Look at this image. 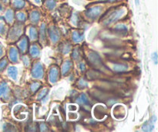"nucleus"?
<instances>
[{
  "mask_svg": "<svg viewBox=\"0 0 158 132\" xmlns=\"http://www.w3.org/2000/svg\"><path fill=\"white\" fill-rule=\"evenodd\" d=\"M59 69L56 66H52L49 72V80L51 83H55L58 80Z\"/></svg>",
  "mask_w": 158,
  "mask_h": 132,
  "instance_id": "6e6552de",
  "label": "nucleus"
},
{
  "mask_svg": "<svg viewBox=\"0 0 158 132\" xmlns=\"http://www.w3.org/2000/svg\"><path fill=\"white\" fill-rule=\"evenodd\" d=\"M7 91V85H6V83H2L1 84H0V96L2 95L3 94H5V93Z\"/></svg>",
  "mask_w": 158,
  "mask_h": 132,
  "instance_id": "473e14b6",
  "label": "nucleus"
},
{
  "mask_svg": "<svg viewBox=\"0 0 158 132\" xmlns=\"http://www.w3.org/2000/svg\"><path fill=\"white\" fill-rule=\"evenodd\" d=\"M114 29H115L116 31H117V32H120V33H122V34H125L127 33V27L125 25H123V24L117 25V26L114 28Z\"/></svg>",
  "mask_w": 158,
  "mask_h": 132,
  "instance_id": "393cba45",
  "label": "nucleus"
},
{
  "mask_svg": "<svg viewBox=\"0 0 158 132\" xmlns=\"http://www.w3.org/2000/svg\"><path fill=\"white\" fill-rule=\"evenodd\" d=\"M7 65V61L6 59H3L2 61H0V71H2L5 69V67Z\"/></svg>",
  "mask_w": 158,
  "mask_h": 132,
  "instance_id": "72a5a7b5",
  "label": "nucleus"
},
{
  "mask_svg": "<svg viewBox=\"0 0 158 132\" xmlns=\"http://www.w3.org/2000/svg\"><path fill=\"white\" fill-rule=\"evenodd\" d=\"M77 102L78 104H81L89 105V100H88V98H87V97L86 96V94H80V97L77 99Z\"/></svg>",
  "mask_w": 158,
  "mask_h": 132,
  "instance_id": "4be33fe9",
  "label": "nucleus"
},
{
  "mask_svg": "<svg viewBox=\"0 0 158 132\" xmlns=\"http://www.w3.org/2000/svg\"><path fill=\"white\" fill-rule=\"evenodd\" d=\"M127 9L124 6H120V7L116 8L111 12L106 13V15L102 19V23L103 25H110L114 23V22L117 21L120 18L126 14Z\"/></svg>",
  "mask_w": 158,
  "mask_h": 132,
  "instance_id": "f257e3e1",
  "label": "nucleus"
},
{
  "mask_svg": "<svg viewBox=\"0 0 158 132\" xmlns=\"http://www.w3.org/2000/svg\"><path fill=\"white\" fill-rule=\"evenodd\" d=\"M29 19L33 23H37L40 19V13L39 11L33 10L29 14Z\"/></svg>",
  "mask_w": 158,
  "mask_h": 132,
  "instance_id": "4468645a",
  "label": "nucleus"
},
{
  "mask_svg": "<svg viewBox=\"0 0 158 132\" xmlns=\"http://www.w3.org/2000/svg\"><path fill=\"white\" fill-rule=\"evenodd\" d=\"M94 115H95L96 118L97 119H99L100 116H101V119L103 118L106 115V108L102 105L96 106L95 109H94Z\"/></svg>",
  "mask_w": 158,
  "mask_h": 132,
  "instance_id": "9d476101",
  "label": "nucleus"
},
{
  "mask_svg": "<svg viewBox=\"0 0 158 132\" xmlns=\"http://www.w3.org/2000/svg\"><path fill=\"white\" fill-rule=\"evenodd\" d=\"M72 66H73L72 62L69 60H66V61L63 63V65H62V69H61L62 74H63V76L66 75V74L69 73V71L71 70Z\"/></svg>",
  "mask_w": 158,
  "mask_h": 132,
  "instance_id": "9b49d317",
  "label": "nucleus"
},
{
  "mask_svg": "<svg viewBox=\"0 0 158 132\" xmlns=\"http://www.w3.org/2000/svg\"><path fill=\"white\" fill-rule=\"evenodd\" d=\"M40 130H41V131H47V127H46V125L45 124H41V125H40Z\"/></svg>",
  "mask_w": 158,
  "mask_h": 132,
  "instance_id": "58836bf2",
  "label": "nucleus"
},
{
  "mask_svg": "<svg viewBox=\"0 0 158 132\" xmlns=\"http://www.w3.org/2000/svg\"><path fill=\"white\" fill-rule=\"evenodd\" d=\"M7 72L9 77H11L12 80H16L17 75H18V70H17L16 67H15V66H9L8 68Z\"/></svg>",
  "mask_w": 158,
  "mask_h": 132,
  "instance_id": "2eb2a0df",
  "label": "nucleus"
},
{
  "mask_svg": "<svg viewBox=\"0 0 158 132\" xmlns=\"http://www.w3.org/2000/svg\"><path fill=\"white\" fill-rule=\"evenodd\" d=\"M49 35L50 37V40H52V43H56L59 40H60V30L58 29V28H56V26H52L49 29Z\"/></svg>",
  "mask_w": 158,
  "mask_h": 132,
  "instance_id": "0eeeda50",
  "label": "nucleus"
},
{
  "mask_svg": "<svg viewBox=\"0 0 158 132\" xmlns=\"http://www.w3.org/2000/svg\"><path fill=\"white\" fill-rule=\"evenodd\" d=\"M2 53H3V50H2V46L1 44H0V57L2 56Z\"/></svg>",
  "mask_w": 158,
  "mask_h": 132,
  "instance_id": "a19ab883",
  "label": "nucleus"
},
{
  "mask_svg": "<svg viewBox=\"0 0 158 132\" xmlns=\"http://www.w3.org/2000/svg\"><path fill=\"white\" fill-rule=\"evenodd\" d=\"M16 19L20 22H25L26 19V15L23 12H19L16 13Z\"/></svg>",
  "mask_w": 158,
  "mask_h": 132,
  "instance_id": "c85d7f7f",
  "label": "nucleus"
},
{
  "mask_svg": "<svg viewBox=\"0 0 158 132\" xmlns=\"http://www.w3.org/2000/svg\"><path fill=\"white\" fill-rule=\"evenodd\" d=\"M72 57L73 60H78L79 57H80V50H79L78 48H75V49L73 50L72 53Z\"/></svg>",
  "mask_w": 158,
  "mask_h": 132,
  "instance_id": "7c9ffc66",
  "label": "nucleus"
},
{
  "mask_svg": "<svg viewBox=\"0 0 158 132\" xmlns=\"http://www.w3.org/2000/svg\"><path fill=\"white\" fill-rule=\"evenodd\" d=\"M79 68H80V70H81L82 71H83L85 70V64L83 63H80V64H79Z\"/></svg>",
  "mask_w": 158,
  "mask_h": 132,
  "instance_id": "ea45409f",
  "label": "nucleus"
},
{
  "mask_svg": "<svg viewBox=\"0 0 158 132\" xmlns=\"http://www.w3.org/2000/svg\"><path fill=\"white\" fill-rule=\"evenodd\" d=\"M135 3L136 6H139V4H140V0H135Z\"/></svg>",
  "mask_w": 158,
  "mask_h": 132,
  "instance_id": "79ce46f5",
  "label": "nucleus"
},
{
  "mask_svg": "<svg viewBox=\"0 0 158 132\" xmlns=\"http://www.w3.org/2000/svg\"><path fill=\"white\" fill-rule=\"evenodd\" d=\"M73 40L75 43H80L84 40V32H79V31H73L72 35Z\"/></svg>",
  "mask_w": 158,
  "mask_h": 132,
  "instance_id": "f8f14e48",
  "label": "nucleus"
},
{
  "mask_svg": "<svg viewBox=\"0 0 158 132\" xmlns=\"http://www.w3.org/2000/svg\"><path fill=\"white\" fill-rule=\"evenodd\" d=\"M23 63H24L25 66H27L28 65H29V57H26V56H24V57H23Z\"/></svg>",
  "mask_w": 158,
  "mask_h": 132,
  "instance_id": "e433bc0d",
  "label": "nucleus"
},
{
  "mask_svg": "<svg viewBox=\"0 0 158 132\" xmlns=\"http://www.w3.org/2000/svg\"><path fill=\"white\" fill-rule=\"evenodd\" d=\"M41 86V83L40 82H35V83H32L30 86V89L32 92H35V91H38L39 88Z\"/></svg>",
  "mask_w": 158,
  "mask_h": 132,
  "instance_id": "c756f323",
  "label": "nucleus"
},
{
  "mask_svg": "<svg viewBox=\"0 0 158 132\" xmlns=\"http://www.w3.org/2000/svg\"><path fill=\"white\" fill-rule=\"evenodd\" d=\"M156 121H157V117H156L155 116L152 117V118H151V120L143 124V126H142V130H143V131H153L154 128V124H155Z\"/></svg>",
  "mask_w": 158,
  "mask_h": 132,
  "instance_id": "1a4fd4ad",
  "label": "nucleus"
},
{
  "mask_svg": "<svg viewBox=\"0 0 158 132\" xmlns=\"http://www.w3.org/2000/svg\"><path fill=\"white\" fill-rule=\"evenodd\" d=\"M29 52H30L31 56H32V57H38L40 53V49H39V47L36 45H32L30 47Z\"/></svg>",
  "mask_w": 158,
  "mask_h": 132,
  "instance_id": "412c9836",
  "label": "nucleus"
},
{
  "mask_svg": "<svg viewBox=\"0 0 158 132\" xmlns=\"http://www.w3.org/2000/svg\"><path fill=\"white\" fill-rule=\"evenodd\" d=\"M57 4L56 0H45L44 5L47 9L49 11H52L56 8Z\"/></svg>",
  "mask_w": 158,
  "mask_h": 132,
  "instance_id": "f3484780",
  "label": "nucleus"
},
{
  "mask_svg": "<svg viewBox=\"0 0 158 132\" xmlns=\"http://www.w3.org/2000/svg\"><path fill=\"white\" fill-rule=\"evenodd\" d=\"M113 112H114V117L117 119H119V120L124 118L125 115H126V110H125V108L120 104H118L114 107Z\"/></svg>",
  "mask_w": 158,
  "mask_h": 132,
  "instance_id": "423d86ee",
  "label": "nucleus"
},
{
  "mask_svg": "<svg viewBox=\"0 0 158 132\" xmlns=\"http://www.w3.org/2000/svg\"><path fill=\"white\" fill-rule=\"evenodd\" d=\"M9 59L13 63H16L18 61V50L15 47H11L9 49Z\"/></svg>",
  "mask_w": 158,
  "mask_h": 132,
  "instance_id": "ddd939ff",
  "label": "nucleus"
},
{
  "mask_svg": "<svg viewBox=\"0 0 158 132\" xmlns=\"http://www.w3.org/2000/svg\"><path fill=\"white\" fill-rule=\"evenodd\" d=\"M60 48L62 53L67 54L70 52L72 46H71V45L69 44V43H63V44H62L61 46H60Z\"/></svg>",
  "mask_w": 158,
  "mask_h": 132,
  "instance_id": "5701e85b",
  "label": "nucleus"
},
{
  "mask_svg": "<svg viewBox=\"0 0 158 132\" xmlns=\"http://www.w3.org/2000/svg\"><path fill=\"white\" fill-rule=\"evenodd\" d=\"M46 25L45 23L40 26V40H41L43 43H44L46 41Z\"/></svg>",
  "mask_w": 158,
  "mask_h": 132,
  "instance_id": "b1692460",
  "label": "nucleus"
},
{
  "mask_svg": "<svg viewBox=\"0 0 158 132\" xmlns=\"http://www.w3.org/2000/svg\"><path fill=\"white\" fill-rule=\"evenodd\" d=\"M151 58H152V60L154 61V64H157V52L154 53L151 55Z\"/></svg>",
  "mask_w": 158,
  "mask_h": 132,
  "instance_id": "c9c22d12",
  "label": "nucleus"
},
{
  "mask_svg": "<svg viewBox=\"0 0 158 132\" xmlns=\"http://www.w3.org/2000/svg\"><path fill=\"white\" fill-rule=\"evenodd\" d=\"M112 68L116 72H123V71L127 70L128 66L125 64H121V63H115L113 65Z\"/></svg>",
  "mask_w": 158,
  "mask_h": 132,
  "instance_id": "dca6fc26",
  "label": "nucleus"
},
{
  "mask_svg": "<svg viewBox=\"0 0 158 132\" xmlns=\"http://www.w3.org/2000/svg\"><path fill=\"white\" fill-rule=\"evenodd\" d=\"M13 114L15 117L19 120H23L26 118V110H25V107L23 105H18L14 108Z\"/></svg>",
  "mask_w": 158,
  "mask_h": 132,
  "instance_id": "39448f33",
  "label": "nucleus"
},
{
  "mask_svg": "<svg viewBox=\"0 0 158 132\" xmlns=\"http://www.w3.org/2000/svg\"><path fill=\"white\" fill-rule=\"evenodd\" d=\"M26 6L25 0H12V6L15 9H21Z\"/></svg>",
  "mask_w": 158,
  "mask_h": 132,
  "instance_id": "a211bd4d",
  "label": "nucleus"
},
{
  "mask_svg": "<svg viewBox=\"0 0 158 132\" xmlns=\"http://www.w3.org/2000/svg\"><path fill=\"white\" fill-rule=\"evenodd\" d=\"M68 110L72 111H75L77 110V106L76 104H69L68 105Z\"/></svg>",
  "mask_w": 158,
  "mask_h": 132,
  "instance_id": "4c0bfd02",
  "label": "nucleus"
},
{
  "mask_svg": "<svg viewBox=\"0 0 158 132\" xmlns=\"http://www.w3.org/2000/svg\"><path fill=\"white\" fill-rule=\"evenodd\" d=\"M34 2H35V3H37V4H40V0H34Z\"/></svg>",
  "mask_w": 158,
  "mask_h": 132,
  "instance_id": "c03bdc74",
  "label": "nucleus"
},
{
  "mask_svg": "<svg viewBox=\"0 0 158 132\" xmlns=\"http://www.w3.org/2000/svg\"><path fill=\"white\" fill-rule=\"evenodd\" d=\"M2 10V4L0 3V11Z\"/></svg>",
  "mask_w": 158,
  "mask_h": 132,
  "instance_id": "a18cd8bd",
  "label": "nucleus"
},
{
  "mask_svg": "<svg viewBox=\"0 0 158 132\" xmlns=\"http://www.w3.org/2000/svg\"><path fill=\"white\" fill-rule=\"evenodd\" d=\"M5 19H6V20L8 23H12L14 19V12L12 9H7V11L5 13Z\"/></svg>",
  "mask_w": 158,
  "mask_h": 132,
  "instance_id": "aec40b11",
  "label": "nucleus"
},
{
  "mask_svg": "<svg viewBox=\"0 0 158 132\" xmlns=\"http://www.w3.org/2000/svg\"><path fill=\"white\" fill-rule=\"evenodd\" d=\"M78 84H79V86L80 87H85L87 86V83H86V82L83 79H81V80L79 81Z\"/></svg>",
  "mask_w": 158,
  "mask_h": 132,
  "instance_id": "f704fd0d",
  "label": "nucleus"
},
{
  "mask_svg": "<svg viewBox=\"0 0 158 132\" xmlns=\"http://www.w3.org/2000/svg\"><path fill=\"white\" fill-rule=\"evenodd\" d=\"M103 7L101 5H97V6H91L89 7L85 11V15L86 17L91 19H95L97 17L100 15V14L103 12Z\"/></svg>",
  "mask_w": 158,
  "mask_h": 132,
  "instance_id": "f03ea898",
  "label": "nucleus"
},
{
  "mask_svg": "<svg viewBox=\"0 0 158 132\" xmlns=\"http://www.w3.org/2000/svg\"><path fill=\"white\" fill-rule=\"evenodd\" d=\"M23 33V26L21 24H15L9 32V39L15 40L18 39Z\"/></svg>",
  "mask_w": 158,
  "mask_h": 132,
  "instance_id": "20e7f679",
  "label": "nucleus"
},
{
  "mask_svg": "<svg viewBox=\"0 0 158 132\" xmlns=\"http://www.w3.org/2000/svg\"><path fill=\"white\" fill-rule=\"evenodd\" d=\"M89 60H91V62H92L93 63H95V64H97V61L100 62V57L97 55V54L91 53V54H89Z\"/></svg>",
  "mask_w": 158,
  "mask_h": 132,
  "instance_id": "bb28decb",
  "label": "nucleus"
},
{
  "mask_svg": "<svg viewBox=\"0 0 158 132\" xmlns=\"http://www.w3.org/2000/svg\"><path fill=\"white\" fill-rule=\"evenodd\" d=\"M107 1L110 2H117L118 0H107Z\"/></svg>",
  "mask_w": 158,
  "mask_h": 132,
  "instance_id": "37998d69",
  "label": "nucleus"
},
{
  "mask_svg": "<svg viewBox=\"0 0 158 132\" xmlns=\"http://www.w3.org/2000/svg\"><path fill=\"white\" fill-rule=\"evenodd\" d=\"M27 45H28L27 38H26V37H23V38L19 41L18 46H19V48L20 50H21L22 52H25L26 48H27Z\"/></svg>",
  "mask_w": 158,
  "mask_h": 132,
  "instance_id": "6ab92c4d",
  "label": "nucleus"
},
{
  "mask_svg": "<svg viewBox=\"0 0 158 132\" xmlns=\"http://www.w3.org/2000/svg\"><path fill=\"white\" fill-rule=\"evenodd\" d=\"M37 36H38V33H37L35 28L30 27V29H29V37H30L31 40H36Z\"/></svg>",
  "mask_w": 158,
  "mask_h": 132,
  "instance_id": "a878e982",
  "label": "nucleus"
},
{
  "mask_svg": "<svg viewBox=\"0 0 158 132\" xmlns=\"http://www.w3.org/2000/svg\"><path fill=\"white\" fill-rule=\"evenodd\" d=\"M32 77L35 79H41L43 77V67L40 62H37L33 65L32 69Z\"/></svg>",
  "mask_w": 158,
  "mask_h": 132,
  "instance_id": "7ed1b4c3",
  "label": "nucleus"
},
{
  "mask_svg": "<svg viewBox=\"0 0 158 132\" xmlns=\"http://www.w3.org/2000/svg\"><path fill=\"white\" fill-rule=\"evenodd\" d=\"M6 32V26H5L4 18L1 17L0 18V36H3Z\"/></svg>",
  "mask_w": 158,
  "mask_h": 132,
  "instance_id": "cd10ccee",
  "label": "nucleus"
},
{
  "mask_svg": "<svg viewBox=\"0 0 158 132\" xmlns=\"http://www.w3.org/2000/svg\"><path fill=\"white\" fill-rule=\"evenodd\" d=\"M48 91H49V90H48L47 88H44V89L40 93V94L38 95V98L37 99H38V100H42L43 97H46V96L48 94Z\"/></svg>",
  "mask_w": 158,
  "mask_h": 132,
  "instance_id": "2f4dec72",
  "label": "nucleus"
}]
</instances>
